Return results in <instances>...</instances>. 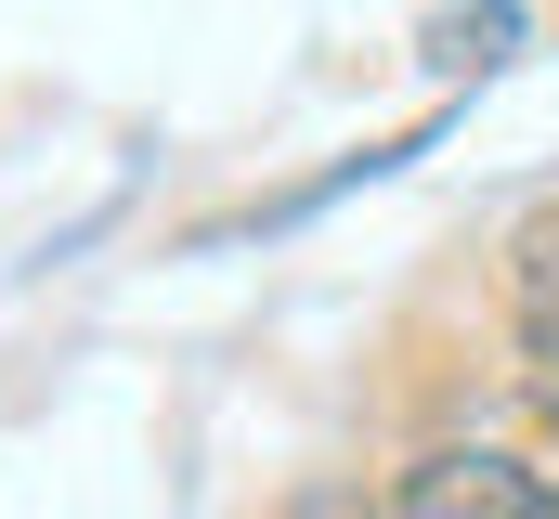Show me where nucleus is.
Wrapping results in <instances>:
<instances>
[{
    "label": "nucleus",
    "mask_w": 559,
    "mask_h": 519,
    "mask_svg": "<svg viewBox=\"0 0 559 519\" xmlns=\"http://www.w3.org/2000/svg\"><path fill=\"white\" fill-rule=\"evenodd\" d=\"M391 519H559V481L508 442H429L391 494Z\"/></svg>",
    "instance_id": "obj_1"
},
{
    "label": "nucleus",
    "mask_w": 559,
    "mask_h": 519,
    "mask_svg": "<svg viewBox=\"0 0 559 519\" xmlns=\"http://www.w3.org/2000/svg\"><path fill=\"white\" fill-rule=\"evenodd\" d=\"M508 312H521V351L559 377V208H534L508 234Z\"/></svg>",
    "instance_id": "obj_2"
},
{
    "label": "nucleus",
    "mask_w": 559,
    "mask_h": 519,
    "mask_svg": "<svg viewBox=\"0 0 559 519\" xmlns=\"http://www.w3.org/2000/svg\"><path fill=\"white\" fill-rule=\"evenodd\" d=\"M299 519H378V507H352V494H312V507H299Z\"/></svg>",
    "instance_id": "obj_3"
},
{
    "label": "nucleus",
    "mask_w": 559,
    "mask_h": 519,
    "mask_svg": "<svg viewBox=\"0 0 559 519\" xmlns=\"http://www.w3.org/2000/svg\"><path fill=\"white\" fill-rule=\"evenodd\" d=\"M534 415H547V442H559V377H534Z\"/></svg>",
    "instance_id": "obj_4"
}]
</instances>
